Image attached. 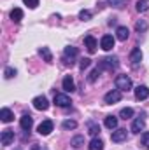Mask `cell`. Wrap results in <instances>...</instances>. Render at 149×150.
I'll return each instance as SVG.
<instances>
[{
    "label": "cell",
    "instance_id": "6da1fadb",
    "mask_svg": "<svg viewBox=\"0 0 149 150\" xmlns=\"http://www.w3.org/2000/svg\"><path fill=\"white\" fill-rule=\"evenodd\" d=\"M116 89H119V91H130L132 89V79L128 75H117L116 77Z\"/></svg>",
    "mask_w": 149,
    "mask_h": 150
},
{
    "label": "cell",
    "instance_id": "7a4b0ae2",
    "mask_svg": "<svg viewBox=\"0 0 149 150\" xmlns=\"http://www.w3.org/2000/svg\"><path fill=\"white\" fill-rule=\"evenodd\" d=\"M117 58L116 56H111V58H104L100 63H98V68L100 70H114V68H117Z\"/></svg>",
    "mask_w": 149,
    "mask_h": 150
},
{
    "label": "cell",
    "instance_id": "3957f363",
    "mask_svg": "<svg viewBox=\"0 0 149 150\" xmlns=\"http://www.w3.org/2000/svg\"><path fill=\"white\" fill-rule=\"evenodd\" d=\"M77 56V47H72V45H69V47H65V51H63V61H65V65H74V58Z\"/></svg>",
    "mask_w": 149,
    "mask_h": 150
},
{
    "label": "cell",
    "instance_id": "277c9868",
    "mask_svg": "<svg viewBox=\"0 0 149 150\" xmlns=\"http://www.w3.org/2000/svg\"><path fill=\"white\" fill-rule=\"evenodd\" d=\"M119 100H121V91H119V89H112V91H109V93L104 96V101H105L107 105L117 103Z\"/></svg>",
    "mask_w": 149,
    "mask_h": 150
},
{
    "label": "cell",
    "instance_id": "5b68a950",
    "mask_svg": "<svg viewBox=\"0 0 149 150\" xmlns=\"http://www.w3.org/2000/svg\"><path fill=\"white\" fill-rule=\"evenodd\" d=\"M32 103H34V108H35V110H40V112H44V110L49 108V101H47L46 96H37V98H34Z\"/></svg>",
    "mask_w": 149,
    "mask_h": 150
},
{
    "label": "cell",
    "instance_id": "8992f818",
    "mask_svg": "<svg viewBox=\"0 0 149 150\" xmlns=\"http://www.w3.org/2000/svg\"><path fill=\"white\" fill-rule=\"evenodd\" d=\"M126 138H128V133H126V129H121V127H117L116 131H112V134H111V140L114 143H121Z\"/></svg>",
    "mask_w": 149,
    "mask_h": 150
},
{
    "label": "cell",
    "instance_id": "52a82bcc",
    "mask_svg": "<svg viewBox=\"0 0 149 150\" xmlns=\"http://www.w3.org/2000/svg\"><path fill=\"white\" fill-rule=\"evenodd\" d=\"M0 142H2V145H11L12 142H14V131L12 129H4L2 131V134H0Z\"/></svg>",
    "mask_w": 149,
    "mask_h": 150
},
{
    "label": "cell",
    "instance_id": "ba28073f",
    "mask_svg": "<svg viewBox=\"0 0 149 150\" xmlns=\"http://www.w3.org/2000/svg\"><path fill=\"white\" fill-rule=\"evenodd\" d=\"M72 101H70V98L67 96V94H54V105L56 107H62V108H65V107H69Z\"/></svg>",
    "mask_w": 149,
    "mask_h": 150
},
{
    "label": "cell",
    "instance_id": "9c48e42d",
    "mask_svg": "<svg viewBox=\"0 0 149 150\" xmlns=\"http://www.w3.org/2000/svg\"><path fill=\"white\" fill-rule=\"evenodd\" d=\"M19 124H21V129H23V131H30L32 126H34V119H32V115H30V113H23Z\"/></svg>",
    "mask_w": 149,
    "mask_h": 150
},
{
    "label": "cell",
    "instance_id": "30bf717a",
    "mask_svg": "<svg viewBox=\"0 0 149 150\" xmlns=\"http://www.w3.org/2000/svg\"><path fill=\"white\" fill-rule=\"evenodd\" d=\"M39 134H42V136H47L51 131H53V122L51 120H44V122H40L37 127Z\"/></svg>",
    "mask_w": 149,
    "mask_h": 150
},
{
    "label": "cell",
    "instance_id": "8fae6325",
    "mask_svg": "<svg viewBox=\"0 0 149 150\" xmlns=\"http://www.w3.org/2000/svg\"><path fill=\"white\" fill-rule=\"evenodd\" d=\"M114 42H116V38L112 37V35H104L102 40H100V47L104 51H111L112 47H114Z\"/></svg>",
    "mask_w": 149,
    "mask_h": 150
},
{
    "label": "cell",
    "instance_id": "7c38bea8",
    "mask_svg": "<svg viewBox=\"0 0 149 150\" xmlns=\"http://www.w3.org/2000/svg\"><path fill=\"white\" fill-rule=\"evenodd\" d=\"M130 61H132V67H137L140 61H142V51L139 47H135L132 52H130Z\"/></svg>",
    "mask_w": 149,
    "mask_h": 150
},
{
    "label": "cell",
    "instance_id": "4fadbf2b",
    "mask_svg": "<svg viewBox=\"0 0 149 150\" xmlns=\"http://www.w3.org/2000/svg\"><path fill=\"white\" fill-rule=\"evenodd\" d=\"M144 127H146V120H144V117H139V119L133 120L130 131H132V133H140V131H144Z\"/></svg>",
    "mask_w": 149,
    "mask_h": 150
},
{
    "label": "cell",
    "instance_id": "5bb4252c",
    "mask_svg": "<svg viewBox=\"0 0 149 150\" xmlns=\"http://www.w3.org/2000/svg\"><path fill=\"white\" fill-rule=\"evenodd\" d=\"M84 44H86V49H88L90 54H93V52L97 51V38L93 37V35L84 37Z\"/></svg>",
    "mask_w": 149,
    "mask_h": 150
},
{
    "label": "cell",
    "instance_id": "9a60e30c",
    "mask_svg": "<svg viewBox=\"0 0 149 150\" xmlns=\"http://www.w3.org/2000/svg\"><path fill=\"white\" fill-rule=\"evenodd\" d=\"M135 98L140 101V100H148L149 98V87L148 86H139L135 89Z\"/></svg>",
    "mask_w": 149,
    "mask_h": 150
},
{
    "label": "cell",
    "instance_id": "2e32d148",
    "mask_svg": "<svg viewBox=\"0 0 149 150\" xmlns=\"http://www.w3.org/2000/svg\"><path fill=\"white\" fill-rule=\"evenodd\" d=\"M128 37H130V30H128L126 26H117V30H116V38L121 40V42H125V40H128Z\"/></svg>",
    "mask_w": 149,
    "mask_h": 150
},
{
    "label": "cell",
    "instance_id": "e0dca14e",
    "mask_svg": "<svg viewBox=\"0 0 149 150\" xmlns=\"http://www.w3.org/2000/svg\"><path fill=\"white\" fill-rule=\"evenodd\" d=\"M63 89H65L67 93H72V91H75V84H74V79H72L70 75H67V77L63 79Z\"/></svg>",
    "mask_w": 149,
    "mask_h": 150
},
{
    "label": "cell",
    "instance_id": "ac0fdd59",
    "mask_svg": "<svg viewBox=\"0 0 149 150\" xmlns=\"http://www.w3.org/2000/svg\"><path fill=\"white\" fill-rule=\"evenodd\" d=\"M12 119H14V113L11 112L9 108H2V110H0V120H2V122L7 124V122H11Z\"/></svg>",
    "mask_w": 149,
    "mask_h": 150
},
{
    "label": "cell",
    "instance_id": "d6986e66",
    "mask_svg": "<svg viewBox=\"0 0 149 150\" xmlns=\"http://www.w3.org/2000/svg\"><path fill=\"white\" fill-rule=\"evenodd\" d=\"M104 124H105L107 129H117V117H114V115H107L105 120H104Z\"/></svg>",
    "mask_w": 149,
    "mask_h": 150
},
{
    "label": "cell",
    "instance_id": "ffe728a7",
    "mask_svg": "<svg viewBox=\"0 0 149 150\" xmlns=\"http://www.w3.org/2000/svg\"><path fill=\"white\" fill-rule=\"evenodd\" d=\"M88 149H90V150H104V142H102L100 138H97V136H95V138L90 142Z\"/></svg>",
    "mask_w": 149,
    "mask_h": 150
},
{
    "label": "cell",
    "instance_id": "44dd1931",
    "mask_svg": "<svg viewBox=\"0 0 149 150\" xmlns=\"http://www.w3.org/2000/svg\"><path fill=\"white\" fill-rule=\"evenodd\" d=\"M39 54L44 58V61H47V63H53V54H51L49 47H40V49H39Z\"/></svg>",
    "mask_w": 149,
    "mask_h": 150
},
{
    "label": "cell",
    "instance_id": "7402d4cb",
    "mask_svg": "<svg viewBox=\"0 0 149 150\" xmlns=\"http://www.w3.org/2000/svg\"><path fill=\"white\" fill-rule=\"evenodd\" d=\"M11 19H12L14 23H19V21L23 19V11H21V9H12V11H11Z\"/></svg>",
    "mask_w": 149,
    "mask_h": 150
},
{
    "label": "cell",
    "instance_id": "603a6c76",
    "mask_svg": "<svg viewBox=\"0 0 149 150\" xmlns=\"http://www.w3.org/2000/svg\"><path fill=\"white\" fill-rule=\"evenodd\" d=\"M135 9H137L139 12H146L149 9V0H139L137 5H135Z\"/></svg>",
    "mask_w": 149,
    "mask_h": 150
},
{
    "label": "cell",
    "instance_id": "cb8c5ba5",
    "mask_svg": "<svg viewBox=\"0 0 149 150\" xmlns=\"http://www.w3.org/2000/svg\"><path fill=\"white\" fill-rule=\"evenodd\" d=\"M119 117L125 119V120H126V119H132V117H133V108H128V107L123 108V110L119 112Z\"/></svg>",
    "mask_w": 149,
    "mask_h": 150
},
{
    "label": "cell",
    "instance_id": "d4e9b609",
    "mask_svg": "<svg viewBox=\"0 0 149 150\" xmlns=\"http://www.w3.org/2000/svg\"><path fill=\"white\" fill-rule=\"evenodd\" d=\"M91 16H93V14H91V11H88V9H82V11L79 12V19H81V21H90Z\"/></svg>",
    "mask_w": 149,
    "mask_h": 150
},
{
    "label": "cell",
    "instance_id": "484cf974",
    "mask_svg": "<svg viewBox=\"0 0 149 150\" xmlns=\"http://www.w3.org/2000/svg\"><path fill=\"white\" fill-rule=\"evenodd\" d=\"M70 145L75 147V149L82 147V145H84V136H74V138H72V142H70Z\"/></svg>",
    "mask_w": 149,
    "mask_h": 150
},
{
    "label": "cell",
    "instance_id": "4316f807",
    "mask_svg": "<svg viewBox=\"0 0 149 150\" xmlns=\"http://www.w3.org/2000/svg\"><path fill=\"white\" fill-rule=\"evenodd\" d=\"M98 131H100V127H98L95 122H88V133H90L91 136H97Z\"/></svg>",
    "mask_w": 149,
    "mask_h": 150
},
{
    "label": "cell",
    "instance_id": "83f0119b",
    "mask_svg": "<svg viewBox=\"0 0 149 150\" xmlns=\"http://www.w3.org/2000/svg\"><path fill=\"white\" fill-rule=\"evenodd\" d=\"M107 4L112 5V7H116V9H121V7L126 5V0H107Z\"/></svg>",
    "mask_w": 149,
    "mask_h": 150
},
{
    "label": "cell",
    "instance_id": "f1b7e54d",
    "mask_svg": "<svg viewBox=\"0 0 149 150\" xmlns=\"http://www.w3.org/2000/svg\"><path fill=\"white\" fill-rule=\"evenodd\" d=\"M135 30H137L139 33H140V32H146V30H148V21H144V19H142V21H137Z\"/></svg>",
    "mask_w": 149,
    "mask_h": 150
},
{
    "label": "cell",
    "instance_id": "f546056e",
    "mask_svg": "<svg viewBox=\"0 0 149 150\" xmlns=\"http://www.w3.org/2000/svg\"><path fill=\"white\" fill-rule=\"evenodd\" d=\"M100 72H102V70H100L98 67H97L95 70H91V74H90V77H88V80H90V82H95V80L98 79V75H100Z\"/></svg>",
    "mask_w": 149,
    "mask_h": 150
},
{
    "label": "cell",
    "instance_id": "4dcf8cb0",
    "mask_svg": "<svg viewBox=\"0 0 149 150\" xmlns=\"http://www.w3.org/2000/svg\"><path fill=\"white\" fill-rule=\"evenodd\" d=\"M63 129H75L77 127V122L75 120H63Z\"/></svg>",
    "mask_w": 149,
    "mask_h": 150
},
{
    "label": "cell",
    "instance_id": "1f68e13d",
    "mask_svg": "<svg viewBox=\"0 0 149 150\" xmlns=\"http://www.w3.org/2000/svg\"><path fill=\"white\" fill-rule=\"evenodd\" d=\"M140 143L144 145V149L149 150V133H142V136H140Z\"/></svg>",
    "mask_w": 149,
    "mask_h": 150
},
{
    "label": "cell",
    "instance_id": "d6a6232c",
    "mask_svg": "<svg viewBox=\"0 0 149 150\" xmlns=\"http://www.w3.org/2000/svg\"><path fill=\"white\" fill-rule=\"evenodd\" d=\"M90 65H91V59H90V58H82V59H81V63H79V68H81V70H84V68H88Z\"/></svg>",
    "mask_w": 149,
    "mask_h": 150
},
{
    "label": "cell",
    "instance_id": "836d02e7",
    "mask_svg": "<svg viewBox=\"0 0 149 150\" xmlns=\"http://www.w3.org/2000/svg\"><path fill=\"white\" fill-rule=\"evenodd\" d=\"M4 75H5V79H12V77L16 75V70L9 67V68H5V70H4Z\"/></svg>",
    "mask_w": 149,
    "mask_h": 150
},
{
    "label": "cell",
    "instance_id": "e575fe53",
    "mask_svg": "<svg viewBox=\"0 0 149 150\" xmlns=\"http://www.w3.org/2000/svg\"><path fill=\"white\" fill-rule=\"evenodd\" d=\"M23 2H25V5H28L30 9H35L39 5V0H23Z\"/></svg>",
    "mask_w": 149,
    "mask_h": 150
}]
</instances>
